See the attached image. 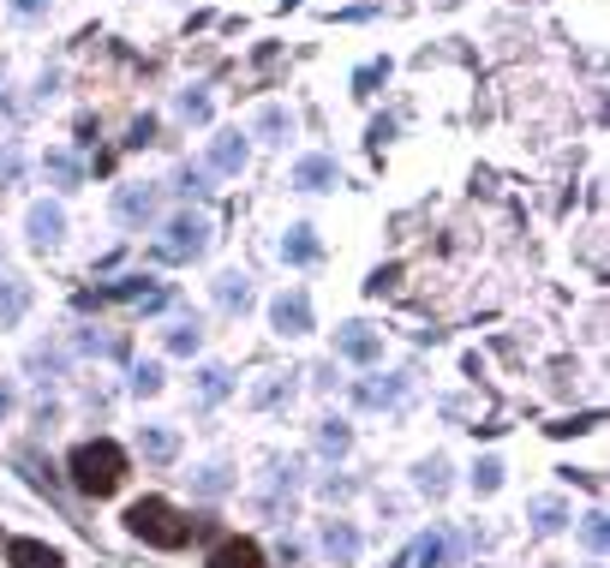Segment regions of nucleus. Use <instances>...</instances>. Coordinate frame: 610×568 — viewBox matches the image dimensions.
I'll return each instance as SVG.
<instances>
[{
  "instance_id": "obj_12",
  "label": "nucleus",
  "mask_w": 610,
  "mask_h": 568,
  "mask_svg": "<svg viewBox=\"0 0 610 568\" xmlns=\"http://www.w3.org/2000/svg\"><path fill=\"white\" fill-rule=\"evenodd\" d=\"M449 551H455V539H449V533H425L396 568H443V563H449Z\"/></svg>"
},
{
  "instance_id": "obj_20",
  "label": "nucleus",
  "mask_w": 610,
  "mask_h": 568,
  "mask_svg": "<svg viewBox=\"0 0 610 568\" xmlns=\"http://www.w3.org/2000/svg\"><path fill=\"white\" fill-rule=\"evenodd\" d=\"M24 306H31V287H24V282H7V287H0V323H19Z\"/></svg>"
},
{
  "instance_id": "obj_4",
  "label": "nucleus",
  "mask_w": 610,
  "mask_h": 568,
  "mask_svg": "<svg viewBox=\"0 0 610 568\" xmlns=\"http://www.w3.org/2000/svg\"><path fill=\"white\" fill-rule=\"evenodd\" d=\"M108 299H120V306H162V287L156 282H144V275H126V282H114V287H96V294H79V306H108Z\"/></svg>"
},
{
  "instance_id": "obj_18",
  "label": "nucleus",
  "mask_w": 610,
  "mask_h": 568,
  "mask_svg": "<svg viewBox=\"0 0 610 568\" xmlns=\"http://www.w3.org/2000/svg\"><path fill=\"white\" fill-rule=\"evenodd\" d=\"M138 443H144L150 461H174V454H180V437H174L168 425H144V431H138Z\"/></svg>"
},
{
  "instance_id": "obj_19",
  "label": "nucleus",
  "mask_w": 610,
  "mask_h": 568,
  "mask_svg": "<svg viewBox=\"0 0 610 568\" xmlns=\"http://www.w3.org/2000/svg\"><path fill=\"white\" fill-rule=\"evenodd\" d=\"M246 299H251V282H246V275H215V306L246 311Z\"/></svg>"
},
{
  "instance_id": "obj_29",
  "label": "nucleus",
  "mask_w": 610,
  "mask_h": 568,
  "mask_svg": "<svg viewBox=\"0 0 610 568\" xmlns=\"http://www.w3.org/2000/svg\"><path fill=\"white\" fill-rule=\"evenodd\" d=\"M317 443H324L329 454H341V449L353 443V431H348V425H341V419H324V431H317Z\"/></svg>"
},
{
  "instance_id": "obj_2",
  "label": "nucleus",
  "mask_w": 610,
  "mask_h": 568,
  "mask_svg": "<svg viewBox=\"0 0 610 568\" xmlns=\"http://www.w3.org/2000/svg\"><path fill=\"white\" fill-rule=\"evenodd\" d=\"M126 533L144 539V545H156V551H180L186 539H192V526H186V514L174 509V502H162V497H138L132 509H126Z\"/></svg>"
},
{
  "instance_id": "obj_36",
  "label": "nucleus",
  "mask_w": 610,
  "mask_h": 568,
  "mask_svg": "<svg viewBox=\"0 0 610 568\" xmlns=\"http://www.w3.org/2000/svg\"><path fill=\"white\" fill-rule=\"evenodd\" d=\"M198 485H203V490H222V485H227V466H210V473H203Z\"/></svg>"
},
{
  "instance_id": "obj_25",
  "label": "nucleus",
  "mask_w": 610,
  "mask_h": 568,
  "mask_svg": "<svg viewBox=\"0 0 610 568\" xmlns=\"http://www.w3.org/2000/svg\"><path fill=\"white\" fill-rule=\"evenodd\" d=\"M419 490L443 497V490H449V466H443V461H425V466H419Z\"/></svg>"
},
{
  "instance_id": "obj_17",
  "label": "nucleus",
  "mask_w": 610,
  "mask_h": 568,
  "mask_svg": "<svg viewBox=\"0 0 610 568\" xmlns=\"http://www.w3.org/2000/svg\"><path fill=\"white\" fill-rule=\"evenodd\" d=\"M43 174H48V180H55V186H67V192L84 180L79 156H67V150H48V156H43Z\"/></svg>"
},
{
  "instance_id": "obj_26",
  "label": "nucleus",
  "mask_w": 610,
  "mask_h": 568,
  "mask_svg": "<svg viewBox=\"0 0 610 568\" xmlns=\"http://www.w3.org/2000/svg\"><path fill=\"white\" fill-rule=\"evenodd\" d=\"M198 341H203L198 323H174V330H168V353H198Z\"/></svg>"
},
{
  "instance_id": "obj_5",
  "label": "nucleus",
  "mask_w": 610,
  "mask_h": 568,
  "mask_svg": "<svg viewBox=\"0 0 610 568\" xmlns=\"http://www.w3.org/2000/svg\"><path fill=\"white\" fill-rule=\"evenodd\" d=\"M336 353H341V359H353V365H372V359H384V335L365 330V323H341V330H336Z\"/></svg>"
},
{
  "instance_id": "obj_3",
  "label": "nucleus",
  "mask_w": 610,
  "mask_h": 568,
  "mask_svg": "<svg viewBox=\"0 0 610 568\" xmlns=\"http://www.w3.org/2000/svg\"><path fill=\"white\" fill-rule=\"evenodd\" d=\"M203 246H210V222L203 216H174L168 227H162V239L150 246V258L156 263H192V258H203Z\"/></svg>"
},
{
  "instance_id": "obj_8",
  "label": "nucleus",
  "mask_w": 610,
  "mask_h": 568,
  "mask_svg": "<svg viewBox=\"0 0 610 568\" xmlns=\"http://www.w3.org/2000/svg\"><path fill=\"white\" fill-rule=\"evenodd\" d=\"M24 227H31V246H60L67 239V210L60 204H31V216H24Z\"/></svg>"
},
{
  "instance_id": "obj_33",
  "label": "nucleus",
  "mask_w": 610,
  "mask_h": 568,
  "mask_svg": "<svg viewBox=\"0 0 610 568\" xmlns=\"http://www.w3.org/2000/svg\"><path fill=\"white\" fill-rule=\"evenodd\" d=\"M180 114H186V120H210V96L186 91V96H180Z\"/></svg>"
},
{
  "instance_id": "obj_11",
  "label": "nucleus",
  "mask_w": 610,
  "mask_h": 568,
  "mask_svg": "<svg viewBox=\"0 0 610 568\" xmlns=\"http://www.w3.org/2000/svg\"><path fill=\"white\" fill-rule=\"evenodd\" d=\"M203 162H210L215 174H239V168H246V132H215Z\"/></svg>"
},
{
  "instance_id": "obj_34",
  "label": "nucleus",
  "mask_w": 610,
  "mask_h": 568,
  "mask_svg": "<svg viewBox=\"0 0 610 568\" xmlns=\"http://www.w3.org/2000/svg\"><path fill=\"white\" fill-rule=\"evenodd\" d=\"M19 168H24V162H19V150H0V186H12V180H19Z\"/></svg>"
},
{
  "instance_id": "obj_15",
  "label": "nucleus",
  "mask_w": 610,
  "mask_h": 568,
  "mask_svg": "<svg viewBox=\"0 0 610 568\" xmlns=\"http://www.w3.org/2000/svg\"><path fill=\"white\" fill-rule=\"evenodd\" d=\"M324 551H329L336 563H353V557H360V533H353L348 521H329V526H324Z\"/></svg>"
},
{
  "instance_id": "obj_27",
  "label": "nucleus",
  "mask_w": 610,
  "mask_h": 568,
  "mask_svg": "<svg viewBox=\"0 0 610 568\" xmlns=\"http://www.w3.org/2000/svg\"><path fill=\"white\" fill-rule=\"evenodd\" d=\"M174 192L203 198V192H210V174H203V168H180V174H174Z\"/></svg>"
},
{
  "instance_id": "obj_10",
  "label": "nucleus",
  "mask_w": 610,
  "mask_h": 568,
  "mask_svg": "<svg viewBox=\"0 0 610 568\" xmlns=\"http://www.w3.org/2000/svg\"><path fill=\"white\" fill-rule=\"evenodd\" d=\"M7 563L12 568H67V557H60L55 545H43V539H12V545H7Z\"/></svg>"
},
{
  "instance_id": "obj_1",
  "label": "nucleus",
  "mask_w": 610,
  "mask_h": 568,
  "mask_svg": "<svg viewBox=\"0 0 610 568\" xmlns=\"http://www.w3.org/2000/svg\"><path fill=\"white\" fill-rule=\"evenodd\" d=\"M67 473H72V485H79L84 497H114L120 478H126V449L108 443V437L79 443V449H72V461H67Z\"/></svg>"
},
{
  "instance_id": "obj_6",
  "label": "nucleus",
  "mask_w": 610,
  "mask_h": 568,
  "mask_svg": "<svg viewBox=\"0 0 610 568\" xmlns=\"http://www.w3.org/2000/svg\"><path fill=\"white\" fill-rule=\"evenodd\" d=\"M270 323H275V335H305L312 330V299H305L300 287H288V294L270 306Z\"/></svg>"
},
{
  "instance_id": "obj_22",
  "label": "nucleus",
  "mask_w": 610,
  "mask_h": 568,
  "mask_svg": "<svg viewBox=\"0 0 610 568\" xmlns=\"http://www.w3.org/2000/svg\"><path fill=\"white\" fill-rule=\"evenodd\" d=\"M580 545H587L593 557H605V545H610V521H605V514H587V526H580Z\"/></svg>"
},
{
  "instance_id": "obj_14",
  "label": "nucleus",
  "mask_w": 610,
  "mask_h": 568,
  "mask_svg": "<svg viewBox=\"0 0 610 568\" xmlns=\"http://www.w3.org/2000/svg\"><path fill=\"white\" fill-rule=\"evenodd\" d=\"M353 401H360V407H396V401H401V377H365V383L353 389Z\"/></svg>"
},
{
  "instance_id": "obj_32",
  "label": "nucleus",
  "mask_w": 610,
  "mask_h": 568,
  "mask_svg": "<svg viewBox=\"0 0 610 568\" xmlns=\"http://www.w3.org/2000/svg\"><path fill=\"white\" fill-rule=\"evenodd\" d=\"M401 282V270L396 263H384V270H372V282H365V294H389V287Z\"/></svg>"
},
{
  "instance_id": "obj_21",
  "label": "nucleus",
  "mask_w": 610,
  "mask_h": 568,
  "mask_svg": "<svg viewBox=\"0 0 610 568\" xmlns=\"http://www.w3.org/2000/svg\"><path fill=\"white\" fill-rule=\"evenodd\" d=\"M227 389H234V383H227L222 365H203V371H198V401H222Z\"/></svg>"
},
{
  "instance_id": "obj_28",
  "label": "nucleus",
  "mask_w": 610,
  "mask_h": 568,
  "mask_svg": "<svg viewBox=\"0 0 610 568\" xmlns=\"http://www.w3.org/2000/svg\"><path fill=\"white\" fill-rule=\"evenodd\" d=\"M497 485H503V461H479L473 466V490H479V497H491Z\"/></svg>"
},
{
  "instance_id": "obj_24",
  "label": "nucleus",
  "mask_w": 610,
  "mask_h": 568,
  "mask_svg": "<svg viewBox=\"0 0 610 568\" xmlns=\"http://www.w3.org/2000/svg\"><path fill=\"white\" fill-rule=\"evenodd\" d=\"M563 521H568V514H563V502H551V497H544V502H532V526H539V533H556Z\"/></svg>"
},
{
  "instance_id": "obj_31",
  "label": "nucleus",
  "mask_w": 610,
  "mask_h": 568,
  "mask_svg": "<svg viewBox=\"0 0 610 568\" xmlns=\"http://www.w3.org/2000/svg\"><path fill=\"white\" fill-rule=\"evenodd\" d=\"M126 144H132V150L156 144V120H150V114H138V120H132V132H126Z\"/></svg>"
},
{
  "instance_id": "obj_16",
  "label": "nucleus",
  "mask_w": 610,
  "mask_h": 568,
  "mask_svg": "<svg viewBox=\"0 0 610 568\" xmlns=\"http://www.w3.org/2000/svg\"><path fill=\"white\" fill-rule=\"evenodd\" d=\"M282 258H288V263H317V258H324V246H317V234H312V227H288Z\"/></svg>"
},
{
  "instance_id": "obj_35",
  "label": "nucleus",
  "mask_w": 610,
  "mask_h": 568,
  "mask_svg": "<svg viewBox=\"0 0 610 568\" xmlns=\"http://www.w3.org/2000/svg\"><path fill=\"white\" fill-rule=\"evenodd\" d=\"M12 12H19V19H43L48 0H12Z\"/></svg>"
},
{
  "instance_id": "obj_7",
  "label": "nucleus",
  "mask_w": 610,
  "mask_h": 568,
  "mask_svg": "<svg viewBox=\"0 0 610 568\" xmlns=\"http://www.w3.org/2000/svg\"><path fill=\"white\" fill-rule=\"evenodd\" d=\"M156 186H120V192H114V216H120L126 227H144L150 216H156Z\"/></svg>"
},
{
  "instance_id": "obj_23",
  "label": "nucleus",
  "mask_w": 610,
  "mask_h": 568,
  "mask_svg": "<svg viewBox=\"0 0 610 568\" xmlns=\"http://www.w3.org/2000/svg\"><path fill=\"white\" fill-rule=\"evenodd\" d=\"M288 126H294V120H288V108H275V103L258 114V132L270 138V144H282V132H288Z\"/></svg>"
},
{
  "instance_id": "obj_37",
  "label": "nucleus",
  "mask_w": 610,
  "mask_h": 568,
  "mask_svg": "<svg viewBox=\"0 0 610 568\" xmlns=\"http://www.w3.org/2000/svg\"><path fill=\"white\" fill-rule=\"evenodd\" d=\"M0 413H12V389L7 383H0Z\"/></svg>"
},
{
  "instance_id": "obj_13",
  "label": "nucleus",
  "mask_w": 610,
  "mask_h": 568,
  "mask_svg": "<svg viewBox=\"0 0 610 568\" xmlns=\"http://www.w3.org/2000/svg\"><path fill=\"white\" fill-rule=\"evenodd\" d=\"M210 568H263V551L251 545V539H222V545L210 551Z\"/></svg>"
},
{
  "instance_id": "obj_30",
  "label": "nucleus",
  "mask_w": 610,
  "mask_h": 568,
  "mask_svg": "<svg viewBox=\"0 0 610 568\" xmlns=\"http://www.w3.org/2000/svg\"><path fill=\"white\" fill-rule=\"evenodd\" d=\"M162 389V365H138L132 371V395H156Z\"/></svg>"
},
{
  "instance_id": "obj_9",
  "label": "nucleus",
  "mask_w": 610,
  "mask_h": 568,
  "mask_svg": "<svg viewBox=\"0 0 610 568\" xmlns=\"http://www.w3.org/2000/svg\"><path fill=\"white\" fill-rule=\"evenodd\" d=\"M294 186H300V192H329V186H341L336 156H300L294 162Z\"/></svg>"
}]
</instances>
